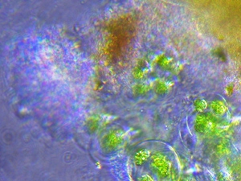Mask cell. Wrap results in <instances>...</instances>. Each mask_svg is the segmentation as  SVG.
<instances>
[{
  "label": "cell",
  "instance_id": "1",
  "mask_svg": "<svg viewBox=\"0 0 241 181\" xmlns=\"http://www.w3.org/2000/svg\"><path fill=\"white\" fill-rule=\"evenodd\" d=\"M195 129L200 133H208L213 129V122L204 115H200L196 118Z\"/></svg>",
  "mask_w": 241,
  "mask_h": 181
},
{
  "label": "cell",
  "instance_id": "2",
  "mask_svg": "<svg viewBox=\"0 0 241 181\" xmlns=\"http://www.w3.org/2000/svg\"><path fill=\"white\" fill-rule=\"evenodd\" d=\"M211 108L213 111L217 114H224L226 112L227 107H226L225 104L221 101H215L211 103Z\"/></svg>",
  "mask_w": 241,
  "mask_h": 181
},
{
  "label": "cell",
  "instance_id": "3",
  "mask_svg": "<svg viewBox=\"0 0 241 181\" xmlns=\"http://www.w3.org/2000/svg\"><path fill=\"white\" fill-rule=\"evenodd\" d=\"M195 109L197 110L198 111H203L205 109L207 108V102L203 99H198L195 103Z\"/></svg>",
  "mask_w": 241,
  "mask_h": 181
},
{
  "label": "cell",
  "instance_id": "4",
  "mask_svg": "<svg viewBox=\"0 0 241 181\" xmlns=\"http://www.w3.org/2000/svg\"><path fill=\"white\" fill-rule=\"evenodd\" d=\"M186 181H191V180H190V179H188V180H186Z\"/></svg>",
  "mask_w": 241,
  "mask_h": 181
}]
</instances>
